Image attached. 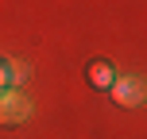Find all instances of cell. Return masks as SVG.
Listing matches in <instances>:
<instances>
[{"label":"cell","mask_w":147,"mask_h":139,"mask_svg":"<svg viewBox=\"0 0 147 139\" xmlns=\"http://www.w3.org/2000/svg\"><path fill=\"white\" fill-rule=\"evenodd\" d=\"M12 89V73H8V62H0V93Z\"/></svg>","instance_id":"cell-5"},{"label":"cell","mask_w":147,"mask_h":139,"mask_svg":"<svg viewBox=\"0 0 147 139\" xmlns=\"http://www.w3.org/2000/svg\"><path fill=\"white\" fill-rule=\"evenodd\" d=\"M89 81H97V85H112V70L105 66V62H97V66H89Z\"/></svg>","instance_id":"cell-3"},{"label":"cell","mask_w":147,"mask_h":139,"mask_svg":"<svg viewBox=\"0 0 147 139\" xmlns=\"http://www.w3.org/2000/svg\"><path fill=\"white\" fill-rule=\"evenodd\" d=\"M8 73H12V85H23V81H27V66H23V62H8Z\"/></svg>","instance_id":"cell-4"},{"label":"cell","mask_w":147,"mask_h":139,"mask_svg":"<svg viewBox=\"0 0 147 139\" xmlns=\"http://www.w3.org/2000/svg\"><path fill=\"white\" fill-rule=\"evenodd\" d=\"M112 97H116V104H128V108H136V104L143 101V85L140 77H124V81H112Z\"/></svg>","instance_id":"cell-2"},{"label":"cell","mask_w":147,"mask_h":139,"mask_svg":"<svg viewBox=\"0 0 147 139\" xmlns=\"http://www.w3.org/2000/svg\"><path fill=\"white\" fill-rule=\"evenodd\" d=\"M27 116H31V101L20 89H4L0 93V124H20Z\"/></svg>","instance_id":"cell-1"}]
</instances>
